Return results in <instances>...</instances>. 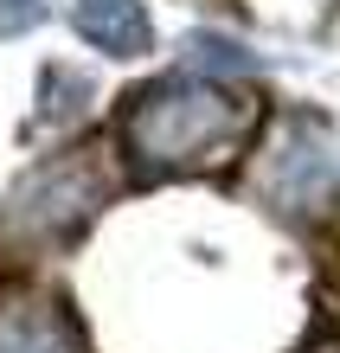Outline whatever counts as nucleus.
Listing matches in <instances>:
<instances>
[{
  "instance_id": "obj_1",
  "label": "nucleus",
  "mask_w": 340,
  "mask_h": 353,
  "mask_svg": "<svg viewBox=\"0 0 340 353\" xmlns=\"http://www.w3.org/2000/svg\"><path fill=\"white\" fill-rule=\"evenodd\" d=\"M257 122H263L257 97L174 71V77L141 84L122 103L116 141L141 180H180V174H206V168H225L231 154H244Z\"/></svg>"
},
{
  "instance_id": "obj_2",
  "label": "nucleus",
  "mask_w": 340,
  "mask_h": 353,
  "mask_svg": "<svg viewBox=\"0 0 340 353\" xmlns=\"http://www.w3.org/2000/svg\"><path fill=\"white\" fill-rule=\"evenodd\" d=\"M90 154V148H83ZM83 154H71V161H58V168H39L26 186L13 193V225H26L32 238H65V232H77L83 219L103 205V193H110V180H103Z\"/></svg>"
},
{
  "instance_id": "obj_3",
  "label": "nucleus",
  "mask_w": 340,
  "mask_h": 353,
  "mask_svg": "<svg viewBox=\"0 0 340 353\" xmlns=\"http://www.w3.org/2000/svg\"><path fill=\"white\" fill-rule=\"evenodd\" d=\"M0 353H90V334L58 289L0 283Z\"/></svg>"
},
{
  "instance_id": "obj_4",
  "label": "nucleus",
  "mask_w": 340,
  "mask_h": 353,
  "mask_svg": "<svg viewBox=\"0 0 340 353\" xmlns=\"http://www.w3.org/2000/svg\"><path fill=\"white\" fill-rule=\"evenodd\" d=\"M71 26H77L83 46H97L110 58H141L154 46V19H148L141 0H83L71 13Z\"/></svg>"
},
{
  "instance_id": "obj_5",
  "label": "nucleus",
  "mask_w": 340,
  "mask_h": 353,
  "mask_svg": "<svg viewBox=\"0 0 340 353\" xmlns=\"http://www.w3.org/2000/svg\"><path fill=\"white\" fill-rule=\"evenodd\" d=\"M308 353H340V341H321V347H308Z\"/></svg>"
}]
</instances>
